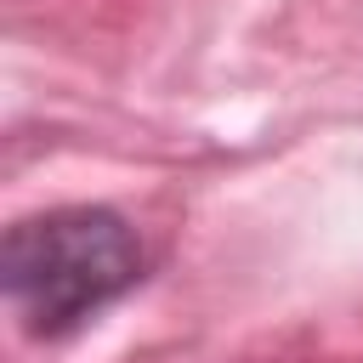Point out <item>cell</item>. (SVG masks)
<instances>
[{"label":"cell","instance_id":"6da1fadb","mask_svg":"<svg viewBox=\"0 0 363 363\" xmlns=\"http://www.w3.org/2000/svg\"><path fill=\"white\" fill-rule=\"evenodd\" d=\"M142 233L108 204H57L6 227L0 289L34 340H68L147 278Z\"/></svg>","mask_w":363,"mask_h":363}]
</instances>
